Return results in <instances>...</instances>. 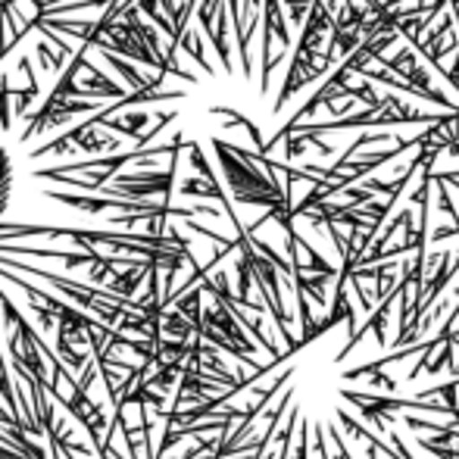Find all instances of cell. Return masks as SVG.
<instances>
[{
  "label": "cell",
  "mask_w": 459,
  "mask_h": 459,
  "mask_svg": "<svg viewBox=\"0 0 459 459\" xmlns=\"http://www.w3.org/2000/svg\"><path fill=\"white\" fill-rule=\"evenodd\" d=\"M0 397H4V403H6V412H10L13 419H19V422H25L22 419V400H19L16 387H13V381H10V372H6L4 351H0Z\"/></svg>",
  "instance_id": "1"
}]
</instances>
